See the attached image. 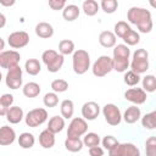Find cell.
Wrapping results in <instances>:
<instances>
[{
    "label": "cell",
    "instance_id": "15",
    "mask_svg": "<svg viewBox=\"0 0 156 156\" xmlns=\"http://www.w3.org/2000/svg\"><path fill=\"white\" fill-rule=\"evenodd\" d=\"M140 117H141V111L135 105L128 106L126 108V111L123 112V115H122V119L127 124H134L135 122H138L140 119Z\"/></svg>",
    "mask_w": 156,
    "mask_h": 156
},
{
    "label": "cell",
    "instance_id": "35",
    "mask_svg": "<svg viewBox=\"0 0 156 156\" xmlns=\"http://www.w3.org/2000/svg\"><path fill=\"white\" fill-rule=\"evenodd\" d=\"M122 39H123V41H124V44L127 46H134V45L139 44V41H140V34L136 30L130 29Z\"/></svg>",
    "mask_w": 156,
    "mask_h": 156
},
{
    "label": "cell",
    "instance_id": "9",
    "mask_svg": "<svg viewBox=\"0 0 156 156\" xmlns=\"http://www.w3.org/2000/svg\"><path fill=\"white\" fill-rule=\"evenodd\" d=\"M88 132V122L82 117H73L67 128L68 138H80Z\"/></svg>",
    "mask_w": 156,
    "mask_h": 156
},
{
    "label": "cell",
    "instance_id": "46",
    "mask_svg": "<svg viewBox=\"0 0 156 156\" xmlns=\"http://www.w3.org/2000/svg\"><path fill=\"white\" fill-rule=\"evenodd\" d=\"M89 155L90 156H104V149L101 146L89 147Z\"/></svg>",
    "mask_w": 156,
    "mask_h": 156
},
{
    "label": "cell",
    "instance_id": "32",
    "mask_svg": "<svg viewBox=\"0 0 156 156\" xmlns=\"http://www.w3.org/2000/svg\"><path fill=\"white\" fill-rule=\"evenodd\" d=\"M13 95L12 94H2L0 96V116H6V112L7 110L12 106L13 104Z\"/></svg>",
    "mask_w": 156,
    "mask_h": 156
},
{
    "label": "cell",
    "instance_id": "13",
    "mask_svg": "<svg viewBox=\"0 0 156 156\" xmlns=\"http://www.w3.org/2000/svg\"><path fill=\"white\" fill-rule=\"evenodd\" d=\"M100 105L95 101H88L84 102L82 106V118L85 121H94L100 115Z\"/></svg>",
    "mask_w": 156,
    "mask_h": 156
},
{
    "label": "cell",
    "instance_id": "43",
    "mask_svg": "<svg viewBox=\"0 0 156 156\" xmlns=\"http://www.w3.org/2000/svg\"><path fill=\"white\" fill-rule=\"evenodd\" d=\"M119 141L113 136V135H105L101 140V144H102V149H106V150H110L111 147H113L115 145H117Z\"/></svg>",
    "mask_w": 156,
    "mask_h": 156
},
{
    "label": "cell",
    "instance_id": "37",
    "mask_svg": "<svg viewBox=\"0 0 156 156\" xmlns=\"http://www.w3.org/2000/svg\"><path fill=\"white\" fill-rule=\"evenodd\" d=\"M100 9L105 12V13H115L116 10L118 9V1L117 0H102L99 4Z\"/></svg>",
    "mask_w": 156,
    "mask_h": 156
},
{
    "label": "cell",
    "instance_id": "47",
    "mask_svg": "<svg viewBox=\"0 0 156 156\" xmlns=\"http://www.w3.org/2000/svg\"><path fill=\"white\" fill-rule=\"evenodd\" d=\"M15 0H0V5L4 6V7H10V6H13L15 5Z\"/></svg>",
    "mask_w": 156,
    "mask_h": 156
},
{
    "label": "cell",
    "instance_id": "41",
    "mask_svg": "<svg viewBox=\"0 0 156 156\" xmlns=\"http://www.w3.org/2000/svg\"><path fill=\"white\" fill-rule=\"evenodd\" d=\"M51 89L56 94L57 93H65V91L68 90V82L65 80V79H61V78L54 79L51 82Z\"/></svg>",
    "mask_w": 156,
    "mask_h": 156
},
{
    "label": "cell",
    "instance_id": "49",
    "mask_svg": "<svg viewBox=\"0 0 156 156\" xmlns=\"http://www.w3.org/2000/svg\"><path fill=\"white\" fill-rule=\"evenodd\" d=\"M4 49H5V40L0 37V52L4 51Z\"/></svg>",
    "mask_w": 156,
    "mask_h": 156
},
{
    "label": "cell",
    "instance_id": "20",
    "mask_svg": "<svg viewBox=\"0 0 156 156\" xmlns=\"http://www.w3.org/2000/svg\"><path fill=\"white\" fill-rule=\"evenodd\" d=\"M79 15H80V9L77 5H74V4H68L62 10V17L67 22L76 21L79 17Z\"/></svg>",
    "mask_w": 156,
    "mask_h": 156
},
{
    "label": "cell",
    "instance_id": "1",
    "mask_svg": "<svg viewBox=\"0 0 156 156\" xmlns=\"http://www.w3.org/2000/svg\"><path fill=\"white\" fill-rule=\"evenodd\" d=\"M127 20L130 24L136 26L139 30L138 33H144V34L150 33L154 27L152 15L145 7H138V6L130 7L127 12Z\"/></svg>",
    "mask_w": 156,
    "mask_h": 156
},
{
    "label": "cell",
    "instance_id": "19",
    "mask_svg": "<svg viewBox=\"0 0 156 156\" xmlns=\"http://www.w3.org/2000/svg\"><path fill=\"white\" fill-rule=\"evenodd\" d=\"M65 127H66V122H65L63 117H61V116H52L49 119V122H48L46 129L49 132H51L52 134H57V133L62 132Z\"/></svg>",
    "mask_w": 156,
    "mask_h": 156
},
{
    "label": "cell",
    "instance_id": "39",
    "mask_svg": "<svg viewBox=\"0 0 156 156\" xmlns=\"http://www.w3.org/2000/svg\"><path fill=\"white\" fill-rule=\"evenodd\" d=\"M122 152H123V156H141L139 147L133 143H123Z\"/></svg>",
    "mask_w": 156,
    "mask_h": 156
},
{
    "label": "cell",
    "instance_id": "44",
    "mask_svg": "<svg viewBox=\"0 0 156 156\" xmlns=\"http://www.w3.org/2000/svg\"><path fill=\"white\" fill-rule=\"evenodd\" d=\"M49 7L54 11H58V10H63L65 6L67 5L65 0H49Z\"/></svg>",
    "mask_w": 156,
    "mask_h": 156
},
{
    "label": "cell",
    "instance_id": "24",
    "mask_svg": "<svg viewBox=\"0 0 156 156\" xmlns=\"http://www.w3.org/2000/svg\"><path fill=\"white\" fill-rule=\"evenodd\" d=\"M17 141H18V145L22 147V149H32L35 144V136L29 133V132H23L20 134V136L17 138Z\"/></svg>",
    "mask_w": 156,
    "mask_h": 156
},
{
    "label": "cell",
    "instance_id": "14",
    "mask_svg": "<svg viewBox=\"0 0 156 156\" xmlns=\"http://www.w3.org/2000/svg\"><path fill=\"white\" fill-rule=\"evenodd\" d=\"M16 140V132L10 126H2L0 127V145L1 146H9L13 144Z\"/></svg>",
    "mask_w": 156,
    "mask_h": 156
},
{
    "label": "cell",
    "instance_id": "27",
    "mask_svg": "<svg viewBox=\"0 0 156 156\" xmlns=\"http://www.w3.org/2000/svg\"><path fill=\"white\" fill-rule=\"evenodd\" d=\"M24 71L29 76H37L41 71V63L37 58H28L24 63Z\"/></svg>",
    "mask_w": 156,
    "mask_h": 156
},
{
    "label": "cell",
    "instance_id": "3",
    "mask_svg": "<svg viewBox=\"0 0 156 156\" xmlns=\"http://www.w3.org/2000/svg\"><path fill=\"white\" fill-rule=\"evenodd\" d=\"M41 61L46 66L49 72L56 73L62 68V66L65 63V56L58 54L56 50L48 49L41 54Z\"/></svg>",
    "mask_w": 156,
    "mask_h": 156
},
{
    "label": "cell",
    "instance_id": "16",
    "mask_svg": "<svg viewBox=\"0 0 156 156\" xmlns=\"http://www.w3.org/2000/svg\"><path fill=\"white\" fill-rule=\"evenodd\" d=\"M6 119L10 124H18L22 119H24V112L20 106H11L6 112Z\"/></svg>",
    "mask_w": 156,
    "mask_h": 156
},
{
    "label": "cell",
    "instance_id": "30",
    "mask_svg": "<svg viewBox=\"0 0 156 156\" xmlns=\"http://www.w3.org/2000/svg\"><path fill=\"white\" fill-rule=\"evenodd\" d=\"M99 9H100V6H99L98 1H95V0H85V1H83V4H82V10H83V12H84L87 16H89V17L95 16V15L98 13Z\"/></svg>",
    "mask_w": 156,
    "mask_h": 156
},
{
    "label": "cell",
    "instance_id": "28",
    "mask_svg": "<svg viewBox=\"0 0 156 156\" xmlns=\"http://www.w3.org/2000/svg\"><path fill=\"white\" fill-rule=\"evenodd\" d=\"M83 141L80 138H66L65 140V147L69 152H79L83 149Z\"/></svg>",
    "mask_w": 156,
    "mask_h": 156
},
{
    "label": "cell",
    "instance_id": "29",
    "mask_svg": "<svg viewBox=\"0 0 156 156\" xmlns=\"http://www.w3.org/2000/svg\"><path fill=\"white\" fill-rule=\"evenodd\" d=\"M83 145L84 146H88V147H93V146H99L100 143H101V139H100V135L94 133V132H87L84 135H83Z\"/></svg>",
    "mask_w": 156,
    "mask_h": 156
},
{
    "label": "cell",
    "instance_id": "33",
    "mask_svg": "<svg viewBox=\"0 0 156 156\" xmlns=\"http://www.w3.org/2000/svg\"><path fill=\"white\" fill-rule=\"evenodd\" d=\"M141 85L143 90L145 93H154L156 90V78L154 74H146L141 79Z\"/></svg>",
    "mask_w": 156,
    "mask_h": 156
},
{
    "label": "cell",
    "instance_id": "2",
    "mask_svg": "<svg viewBox=\"0 0 156 156\" xmlns=\"http://www.w3.org/2000/svg\"><path fill=\"white\" fill-rule=\"evenodd\" d=\"M72 68L78 76L88 72L90 68V55L84 49H78L72 54Z\"/></svg>",
    "mask_w": 156,
    "mask_h": 156
},
{
    "label": "cell",
    "instance_id": "4",
    "mask_svg": "<svg viewBox=\"0 0 156 156\" xmlns=\"http://www.w3.org/2000/svg\"><path fill=\"white\" fill-rule=\"evenodd\" d=\"M149 52L145 49H136L133 52L132 61L129 62V68L130 71L135 72L136 74H143L146 73L149 69Z\"/></svg>",
    "mask_w": 156,
    "mask_h": 156
},
{
    "label": "cell",
    "instance_id": "21",
    "mask_svg": "<svg viewBox=\"0 0 156 156\" xmlns=\"http://www.w3.org/2000/svg\"><path fill=\"white\" fill-rule=\"evenodd\" d=\"M55 134H52L51 132H49L48 129H44L40 132L39 134V144L41 147L44 149H51L55 145Z\"/></svg>",
    "mask_w": 156,
    "mask_h": 156
},
{
    "label": "cell",
    "instance_id": "11",
    "mask_svg": "<svg viewBox=\"0 0 156 156\" xmlns=\"http://www.w3.org/2000/svg\"><path fill=\"white\" fill-rule=\"evenodd\" d=\"M29 43V34L24 30H16L12 32L7 37V44L12 49H22L26 48Z\"/></svg>",
    "mask_w": 156,
    "mask_h": 156
},
{
    "label": "cell",
    "instance_id": "23",
    "mask_svg": "<svg viewBox=\"0 0 156 156\" xmlns=\"http://www.w3.org/2000/svg\"><path fill=\"white\" fill-rule=\"evenodd\" d=\"M60 112H61V117H63L65 119H69L73 117L74 113V104L72 100L69 99H65L61 101L60 104Z\"/></svg>",
    "mask_w": 156,
    "mask_h": 156
},
{
    "label": "cell",
    "instance_id": "50",
    "mask_svg": "<svg viewBox=\"0 0 156 156\" xmlns=\"http://www.w3.org/2000/svg\"><path fill=\"white\" fill-rule=\"evenodd\" d=\"M1 80H2V73L0 72V83H1Z\"/></svg>",
    "mask_w": 156,
    "mask_h": 156
},
{
    "label": "cell",
    "instance_id": "48",
    "mask_svg": "<svg viewBox=\"0 0 156 156\" xmlns=\"http://www.w3.org/2000/svg\"><path fill=\"white\" fill-rule=\"evenodd\" d=\"M6 26V16L0 12V29Z\"/></svg>",
    "mask_w": 156,
    "mask_h": 156
},
{
    "label": "cell",
    "instance_id": "45",
    "mask_svg": "<svg viewBox=\"0 0 156 156\" xmlns=\"http://www.w3.org/2000/svg\"><path fill=\"white\" fill-rule=\"evenodd\" d=\"M108 156H123L122 152V144L118 143L117 145H115L113 147H111L108 150Z\"/></svg>",
    "mask_w": 156,
    "mask_h": 156
},
{
    "label": "cell",
    "instance_id": "12",
    "mask_svg": "<svg viewBox=\"0 0 156 156\" xmlns=\"http://www.w3.org/2000/svg\"><path fill=\"white\" fill-rule=\"evenodd\" d=\"M124 99L133 105H143L146 102L147 93H145L141 88H129L124 91Z\"/></svg>",
    "mask_w": 156,
    "mask_h": 156
},
{
    "label": "cell",
    "instance_id": "7",
    "mask_svg": "<svg viewBox=\"0 0 156 156\" xmlns=\"http://www.w3.org/2000/svg\"><path fill=\"white\" fill-rule=\"evenodd\" d=\"M5 83H6V87L12 89V90L20 89L22 87V83H23V71L20 67V65L7 69V73L5 76Z\"/></svg>",
    "mask_w": 156,
    "mask_h": 156
},
{
    "label": "cell",
    "instance_id": "17",
    "mask_svg": "<svg viewBox=\"0 0 156 156\" xmlns=\"http://www.w3.org/2000/svg\"><path fill=\"white\" fill-rule=\"evenodd\" d=\"M117 38L111 30H102L99 34V44L105 49H111L116 45Z\"/></svg>",
    "mask_w": 156,
    "mask_h": 156
},
{
    "label": "cell",
    "instance_id": "18",
    "mask_svg": "<svg viewBox=\"0 0 156 156\" xmlns=\"http://www.w3.org/2000/svg\"><path fill=\"white\" fill-rule=\"evenodd\" d=\"M34 32H35L37 37H39V38L49 39V38H51L54 35V27L48 22H39L35 26Z\"/></svg>",
    "mask_w": 156,
    "mask_h": 156
},
{
    "label": "cell",
    "instance_id": "25",
    "mask_svg": "<svg viewBox=\"0 0 156 156\" xmlns=\"http://www.w3.org/2000/svg\"><path fill=\"white\" fill-rule=\"evenodd\" d=\"M141 126L147 130H154L156 128V111H151L140 117Z\"/></svg>",
    "mask_w": 156,
    "mask_h": 156
},
{
    "label": "cell",
    "instance_id": "36",
    "mask_svg": "<svg viewBox=\"0 0 156 156\" xmlns=\"http://www.w3.org/2000/svg\"><path fill=\"white\" fill-rule=\"evenodd\" d=\"M141 77L139 76V74H136L135 72H133V71H127V72H124V77H123V82L128 85V87H135V85H138L139 83H140V79Z\"/></svg>",
    "mask_w": 156,
    "mask_h": 156
},
{
    "label": "cell",
    "instance_id": "42",
    "mask_svg": "<svg viewBox=\"0 0 156 156\" xmlns=\"http://www.w3.org/2000/svg\"><path fill=\"white\" fill-rule=\"evenodd\" d=\"M145 151L146 156H156V138L149 136L145 143Z\"/></svg>",
    "mask_w": 156,
    "mask_h": 156
},
{
    "label": "cell",
    "instance_id": "31",
    "mask_svg": "<svg viewBox=\"0 0 156 156\" xmlns=\"http://www.w3.org/2000/svg\"><path fill=\"white\" fill-rule=\"evenodd\" d=\"M74 51H76V46L71 39H62L58 43V54H61L62 56L71 55Z\"/></svg>",
    "mask_w": 156,
    "mask_h": 156
},
{
    "label": "cell",
    "instance_id": "26",
    "mask_svg": "<svg viewBox=\"0 0 156 156\" xmlns=\"http://www.w3.org/2000/svg\"><path fill=\"white\" fill-rule=\"evenodd\" d=\"M112 58H130V49L126 44H116L113 46Z\"/></svg>",
    "mask_w": 156,
    "mask_h": 156
},
{
    "label": "cell",
    "instance_id": "10",
    "mask_svg": "<svg viewBox=\"0 0 156 156\" xmlns=\"http://www.w3.org/2000/svg\"><path fill=\"white\" fill-rule=\"evenodd\" d=\"M21 61V55L16 50H4L0 52V67L10 69L15 66H18Z\"/></svg>",
    "mask_w": 156,
    "mask_h": 156
},
{
    "label": "cell",
    "instance_id": "38",
    "mask_svg": "<svg viewBox=\"0 0 156 156\" xmlns=\"http://www.w3.org/2000/svg\"><path fill=\"white\" fill-rule=\"evenodd\" d=\"M129 58H112L113 69L119 73H124L129 68Z\"/></svg>",
    "mask_w": 156,
    "mask_h": 156
},
{
    "label": "cell",
    "instance_id": "8",
    "mask_svg": "<svg viewBox=\"0 0 156 156\" xmlns=\"http://www.w3.org/2000/svg\"><path fill=\"white\" fill-rule=\"evenodd\" d=\"M102 116L105 118V121L107 122V124L116 127L122 122V112L119 110V107L115 104H106L102 110Z\"/></svg>",
    "mask_w": 156,
    "mask_h": 156
},
{
    "label": "cell",
    "instance_id": "6",
    "mask_svg": "<svg viewBox=\"0 0 156 156\" xmlns=\"http://www.w3.org/2000/svg\"><path fill=\"white\" fill-rule=\"evenodd\" d=\"M48 111L43 107H37L33 108L30 111L27 112V115H24V122L28 127L30 128H37L41 124H44L48 121Z\"/></svg>",
    "mask_w": 156,
    "mask_h": 156
},
{
    "label": "cell",
    "instance_id": "34",
    "mask_svg": "<svg viewBox=\"0 0 156 156\" xmlns=\"http://www.w3.org/2000/svg\"><path fill=\"white\" fill-rule=\"evenodd\" d=\"M113 34L116 35V38L118 37V38H123L130 29H132V27H130V24L128 23V22H126V21H118L116 24H115V27H113Z\"/></svg>",
    "mask_w": 156,
    "mask_h": 156
},
{
    "label": "cell",
    "instance_id": "22",
    "mask_svg": "<svg viewBox=\"0 0 156 156\" xmlns=\"http://www.w3.org/2000/svg\"><path fill=\"white\" fill-rule=\"evenodd\" d=\"M41 91V88L40 85L37 83V82H28L26 83L23 87H22V93L26 98H29V99H33V98H37Z\"/></svg>",
    "mask_w": 156,
    "mask_h": 156
},
{
    "label": "cell",
    "instance_id": "40",
    "mask_svg": "<svg viewBox=\"0 0 156 156\" xmlns=\"http://www.w3.org/2000/svg\"><path fill=\"white\" fill-rule=\"evenodd\" d=\"M43 104L45 107H56L58 105V95L54 91H49L43 98Z\"/></svg>",
    "mask_w": 156,
    "mask_h": 156
},
{
    "label": "cell",
    "instance_id": "5",
    "mask_svg": "<svg viewBox=\"0 0 156 156\" xmlns=\"http://www.w3.org/2000/svg\"><path fill=\"white\" fill-rule=\"evenodd\" d=\"M111 71H113L112 57H110L107 55H101L100 57H98V60L91 66V72L98 78H102V77L107 76Z\"/></svg>",
    "mask_w": 156,
    "mask_h": 156
}]
</instances>
